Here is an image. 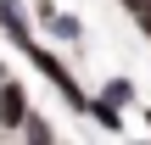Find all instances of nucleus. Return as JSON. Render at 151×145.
<instances>
[{
    "label": "nucleus",
    "instance_id": "1",
    "mask_svg": "<svg viewBox=\"0 0 151 145\" xmlns=\"http://www.w3.org/2000/svg\"><path fill=\"white\" fill-rule=\"evenodd\" d=\"M22 56H28V67H34V73H39V78L56 89V95H62V106H67L73 117H84V106H90V89H84V84H78V73L67 67L62 45H50V39H39V34H34V39L22 45Z\"/></svg>",
    "mask_w": 151,
    "mask_h": 145
},
{
    "label": "nucleus",
    "instance_id": "2",
    "mask_svg": "<svg viewBox=\"0 0 151 145\" xmlns=\"http://www.w3.org/2000/svg\"><path fill=\"white\" fill-rule=\"evenodd\" d=\"M34 112V101H28V84L11 73V78H0V140H17V129H22V117Z\"/></svg>",
    "mask_w": 151,
    "mask_h": 145
},
{
    "label": "nucleus",
    "instance_id": "3",
    "mask_svg": "<svg viewBox=\"0 0 151 145\" xmlns=\"http://www.w3.org/2000/svg\"><path fill=\"white\" fill-rule=\"evenodd\" d=\"M34 34H39V22H34V6H28V0H0V39H6L11 50H22Z\"/></svg>",
    "mask_w": 151,
    "mask_h": 145
},
{
    "label": "nucleus",
    "instance_id": "4",
    "mask_svg": "<svg viewBox=\"0 0 151 145\" xmlns=\"http://www.w3.org/2000/svg\"><path fill=\"white\" fill-rule=\"evenodd\" d=\"M39 39H50V45H78V39H84V22L56 6L50 17H39Z\"/></svg>",
    "mask_w": 151,
    "mask_h": 145
},
{
    "label": "nucleus",
    "instance_id": "5",
    "mask_svg": "<svg viewBox=\"0 0 151 145\" xmlns=\"http://www.w3.org/2000/svg\"><path fill=\"white\" fill-rule=\"evenodd\" d=\"M84 117H90V123H95L101 134H123V106H118V101H106L101 89L90 95V106H84Z\"/></svg>",
    "mask_w": 151,
    "mask_h": 145
},
{
    "label": "nucleus",
    "instance_id": "6",
    "mask_svg": "<svg viewBox=\"0 0 151 145\" xmlns=\"http://www.w3.org/2000/svg\"><path fill=\"white\" fill-rule=\"evenodd\" d=\"M101 95H106V101H118L123 112H134V106H140V84H134L129 73H112V78H101Z\"/></svg>",
    "mask_w": 151,
    "mask_h": 145
},
{
    "label": "nucleus",
    "instance_id": "7",
    "mask_svg": "<svg viewBox=\"0 0 151 145\" xmlns=\"http://www.w3.org/2000/svg\"><path fill=\"white\" fill-rule=\"evenodd\" d=\"M17 140H34V145H50V140H62V129L45 117V112H28L22 117V129H17Z\"/></svg>",
    "mask_w": 151,
    "mask_h": 145
},
{
    "label": "nucleus",
    "instance_id": "8",
    "mask_svg": "<svg viewBox=\"0 0 151 145\" xmlns=\"http://www.w3.org/2000/svg\"><path fill=\"white\" fill-rule=\"evenodd\" d=\"M123 11H129V22H134V34L151 39V0H118Z\"/></svg>",
    "mask_w": 151,
    "mask_h": 145
},
{
    "label": "nucleus",
    "instance_id": "9",
    "mask_svg": "<svg viewBox=\"0 0 151 145\" xmlns=\"http://www.w3.org/2000/svg\"><path fill=\"white\" fill-rule=\"evenodd\" d=\"M134 112H140V123H146V134H151V106H134Z\"/></svg>",
    "mask_w": 151,
    "mask_h": 145
},
{
    "label": "nucleus",
    "instance_id": "10",
    "mask_svg": "<svg viewBox=\"0 0 151 145\" xmlns=\"http://www.w3.org/2000/svg\"><path fill=\"white\" fill-rule=\"evenodd\" d=\"M0 78H11V61H6V50H0Z\"/></svg>",
    "mask_w": 151,
    "mask_h": 145
}]
</instances>
